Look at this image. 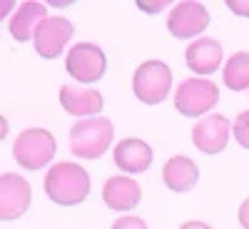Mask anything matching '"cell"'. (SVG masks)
<instances>
[{
	"instance_id": "cell-1",
	"label": "cell",
	"mask_w": 249,
	"mask_h": 229,
	"mask_svg": "<svg viewBox=\"0 0 249 229\" xmlns=\"http://www.w3.org/2000/svg\"><path fill=\"white\" fill-rule=\"evenodd\" d=\"M90 175L77 162H57L45 175V192L60 207L82 204L90 194Z\"/></svg>"
},
{
	"instance_id": "cell-2",
	"label": "cell",
	"mask_w": 249,
	"mask_h": 229,
	"mask_svg": "<svg viewBox=\"0 0 249 229\" xmlns=\"http://www.w3.org/2000/svg\"><path fill=\"white\" fill-rule=\"evenodd\" d=\"M112 137L115 127L107 117H88L70 130V150L82 159H97L110 150Z\"/></svg>"
},
{
	"instance_id": "cell-3",
	"label": "cell",
	"mask_w": 249,
	"mask_h": 229,
	"mask_svg": "<svg viewBox=\"0 0 249 229\" xmlns=\"http://www.w3.org/2000/svg\"><path fill=\"white\" fill-rule=\"evenodd\" d=\"M55 150H57L55 135L43 130V127L23 130L15 137V142H13V157H15V162L23 170H30V172L43 170L45 164H50V159L55 157Z\"/></svg>"
},
{
	"instance_id": "cell-4",
	"label": "cell",
	"mask_w": 249,
	"mask_h": 229,
	"mask_svg": "<svg viewBox=\"0 0 249 229\" xmlns=\"http://www.w3.org/2000/svg\"><path fill=\"white\" fill-rule=\"evenodd\" d=\"M170 88H172V70L162 60H147L135 70L132 90L144 105H160L162 100H167Z\"/></svg>"
},
{
	"instance_id": "cell-5",
	"label": "cell",
	"mask_w": 249,
	"mask_h": 229,
	"mask_svg": "<svg viewBox=\"0 0 249 229\" xmlns=\"http://www.w3.org/2000/svg\"><path fill=\"white\" fill-rule=\"evenodd\" d=\"M219 102V88L207 77H187L175 92V107L184 117L207 115Z\"/></svg>"
},
{
	"instance_id": "cell-6",
	"label": "cell",
	"mask_w": 249,
	"mask_h": 229,
	"mask_svg": "<svg viewBox=\"0 0 249 229\" xmlns=\"http://www.w3.org/2000/svg\"><path fill=\"white\" fill-rule=\"evenodd\" d=\"M65 68L77 82H97L107 70V57L97 45L92 43H77L70 48L65 57Z\"/></svg>"
},
{
	"instance_id": "cell-7",
	"label": "cell",
	"mask_w": 249,
	"mask_h": 229,
	"mask_svg": "<svg viewBox=\"0 0 249 229\" xmlns=\"http://www.w3.org/2000/svg\"><path fill=\"white\" fill-rule=\"evenodd\" d=\"M33 199V187L20 175H0V222L20 219Z\"/></svg>"
},
{
	"instance_id": "cell-8",
	"label": "cell",
	"mask_w": 249,
	"mask_h": 229,
	"mask_svg": "<svg viewBox=\"0 0 249 229\" xmlns=\"http://www.w3.org/2000/svg\"><path fill=\"white\" fill-rule=\"evenodd\" d=\"M75 28L68 18H62V15H48L43 23L37 25L35 30V37H33V45L37 50L40 57H45V60H55L62 48L68 45V40L72 37Z\"/></svg>"
},
{
	"instance_id": "cell-9",
	"label": "cell",
	"mask_w": 249,
	"mask_h": 229,
	"mask_svg": "<svg viewBox=\"0 0 249 229\" xmlns=\"http://www.w3.org/2000/svg\"><path fill=\"white\" fill-rule=\"evenodd\" d=\"M207 28H210V13H207V8L202 3L184 0V3H177L170 10L167 30L177 40H190L195 35H202Z\"/></svg>"
},
{
	"instance_id": "cell-10",
	"label": "cell",
	"mask_w": 249,
	"mask_h": 229,
	"mask_svg": "<svg viewBox=\"0 0 249 229\" xmlns=\"http://www.w3.org/2000/svg\"><path fill=\"white\" fill-rule=\"evenodd\" d=\"M230 130L232 124L224 115H204L192 130V142L204 155H219L230 142Z\"/></svg>"
},
{
	"instance_id": "cell-11",
	"label": "cell",
	"mask_w": 249,
	"mask_h": 229,
	"mask_svg": "<svg viewBox=\"0 0 249 229\" xmlns=\"http://www.w3.org/2000/svg\"><path fill=\"white\" fill-rule=\"evenodd\" d=\"M140 199H142V190L132 177L117 175V177H110L105 184H102V202L115 212L135 210V207L140 204Z\"/></svg>"
},
{
	"instance_id": "cell-12",
	"label": "cell",
	"mask_w": 249,
	"mask_h": 229,
	"mask_svg": "<svg viewBox=\"0 0 249 229\" xmlns=\"http://www.w3.org/2000/svg\"><path fill=\"white\" fill-rule=\"evenodd\" d=\"M60 105L68 115H75V117H90V115H97L105 107V100L102 95L92 88H72V85H62L60 88Z\"/></svg>"
},
{
	"instance_id": "cell-13",
	"label": "cell",
	"mask_w": 249,
	"mask_h": 229,
	"mask_svg": "<svg viewBox=\"0 0 249 229\" xmlns=\"http://www.w3.org/2000/svg\"><path fill=\"white\" fill-rule=\"evenodd\" d=\"M115 164L127 172V175H140L144 170H150L152 164V147L140 137H127L117 142L115 147Z\"/></svg>"
},
{
	"instance_id": "cell-14",
	"label": "cell",
	"mask_w": 249,
	"mask_h": 229,
	"mask_svg": "<svg viewBox=\"0 0 249 229\" xmlns=\"http://www.w3.org/2000/svg\"><path fill=\"white\" fill-rule=\"evenodd\" d=\"M184 60L195 75H212L222 65V45L212 37H199L187 48Z\"/></svg>"
},
{
	"instance_id": "cell-15",
	"label": "cell",
	"mask_w": 249,
	"mask_h": 229,
	"mask_svg": "<svg viewBox=\"0 0 249 229\" xmlns=\"http://www.w3.org/2000/svg\"><path fill=\"white\" fill-rule=\"evenodd\" d=\"M197 179H199L197 164L190 157H184V155L170 157L167 162H164V167H162V182L167 184L172 192H177V194L195 190Z\"/></svg>"
},
{
	"instance_id": "cell-16",
	"label": "cell",
	"mask_w": 249,
	"mask_h": 229,
	"mask_svg": "<svg viewBox=\"0 0 249 229\" xmlns=\"http://www.w3.org/2000/svg\"><path fill=\"white\" fill-rule=\"evenodd\" d=\"M48 18V8L43 3H35V0H28V3H20L18 10L10 18V35L18 40V43H28L30 37H35L37 25Z\"/></svg>"
},
{
	"instance_id": "cell-17",
	"label": "cell",
	"mask_w": 249,
	"mask_h": 229,
	"mask_svg": "<svg viewBox=\"0 0 249 229\" xmlns=\"http://www.w3.org/2000/svg\"><path fill=\"white\" fill-rule=\"evenodd\" d=\"M222 80H224V85L234 92L249 90V53L247 50H242V53H237L227 60V65L222 70Z\"/></svg>"
},
{
	"instance_id": "cell-18",
	"label": "cell",
	"mask_w": 249,
	"mask_h": 229,
	"mask_svg": "<svg viewBox=\"0 0 249 229\" xmlns=\"http://www.w3.org/2000/svg\"><path fill=\"white\" fill-rule=\"evenodd\" d=\"M232 132H234V140L242 144V147L249 150V110H244L242 115H237V120L232 124Z\"/></svg>"
},
{
	"instance_id": "cell-19",
	"label": "cell",
	"mask_w": 249,
	"mask_h": 229,
	"mask_svg": "<svg viewBox=\"0 0 249 229\" xmlns=\"http://www.w3.org/2000/svg\"><path fill=\"white\" fill-rule=\"evenodd\" d=\"M112 229H147V224H144V219H140V217L124 214V217H120V219L112 224Z\"/></svg>"
},
{
	"instance_id": "cell-20",
	"label": "cell",
	"mask_w": 249,
	"mask_h": 229,
	"mask_svg": "<svg viewBox=\"0 0 249 229\" xmlns=\"http://www.w3.org/2000/svg\"><path fill=\"white\" fill-rule=\"evenodd\" d=\"M227 8L239 18H249V0H227Z\"/></svg>"
},
{
	"instance_id": "cell-21",
	"label": "cell",
	"mask_w": 249,
	"mask_h": 229,
	"mask_svg": "<svg viewBox=\"0 0 249 229\" xmlns=\"http://www.w3.org/2000/svg\"><path fill=\"white\" fill-rule=\"evenodd\" d=\"M239 224L244 227V229H249V197L242 202V207H239Z\"/></svg>"
},
{
	"instance_id": "cell-22",
	"label": "cell",
	"mask_w": 249,
	"mask_h": 229,
	"mask_svg": "<svg viewBox=\"0 0 249 229\" xmlns=\"http://www.w3.org/2000/svg\"><path fill=\"white\" fill-rule=\"evenodd\" d=\"M13 13V0H0V20H5V15Z\"/></svg>"
},
{
	"instance_id": "cell-23",
	"label": "cell",
	"mask_w": 249,
	"mask_h": 229,
	"mask_svg": "<svg viewBox=\"0 0 249 229\" xmlns=\"http://www.w3.org/2000/svg\"><path fill=\"white\" fill-rule=\"evenodd\" d=\"M142 10H147V13H155V10H162L167 3H137Z\"/></svg>"
},
{
	"instance_id": "cell-24",
	"label": "cell",
	"mask_w": 249,
	"mask_h": 229,
	"mask_svg": "<svg viewBox=\"0 0 249 229\" xmlns=\"http://www.w3.org/2000/svg\"><path fill=\"white\" fill-rule=\"evenodd\" d=\"M179 229H212V227L204 224V222H184Z\"/></svg>"
},
{
	"instance_id": "cell-25",
	"label": "cell",
	"mask_w": 249,
	"mask_h": 229,
	"mask_svg": "<svg viewBox=\"0 0 249 229\" xmlns=\"http://www.w3.org/2000/svg\"><path fill=\"white\" fill-rule=\"evenodd\" d=\"M5 135H8V120L0 115V140H5Z\"/></svg>"
}]
</instances>
